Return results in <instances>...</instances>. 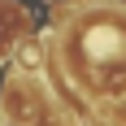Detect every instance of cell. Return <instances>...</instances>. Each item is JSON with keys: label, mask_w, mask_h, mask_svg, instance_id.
Listing matches in <instances>:
<instances>
[{"label": "cell", "mask_w": 126, "mask_h": 126, "mask_svg": "<svg viewBox=\"0 0 126 126\" xmlns=\"http://www.w3.org/2000/svg\"><path fill=\"white\" fill-rule=\"evenodd\" d=\"M4 109L13 113V122H31V96L22 91V83H17V78H9V83H4Z\"/></svg>", "instance_id": "obj_1"}, {"label": "cell", "mask_w": 126, "mask_h": 126, "mask_svg": "<svg viewBox=\"0 0 126 126\" xmlns=\"http://www.w3.org/2000/svg\"><path fill=\"white\" fill-rule=\"evenodd\" d=\"M17 61H22L26 70H35V65H39V48H35V44H22V48H17Z\"/></svg>", "instance_id": "obj_2"}, {"label": "cell", "mask_w": 126, "mask_h": 126, "mask_svg": "<svg viewBox=\"0 0 126 126\" xmlns=\"http://www.w3.org/2000/svg\"><path fill=\"white\" fill-rule=\"evenodd\" d=\"M0 126H26V122H0Z\"/></svg>", "instance_id": "obj_3"}]
</instances>
